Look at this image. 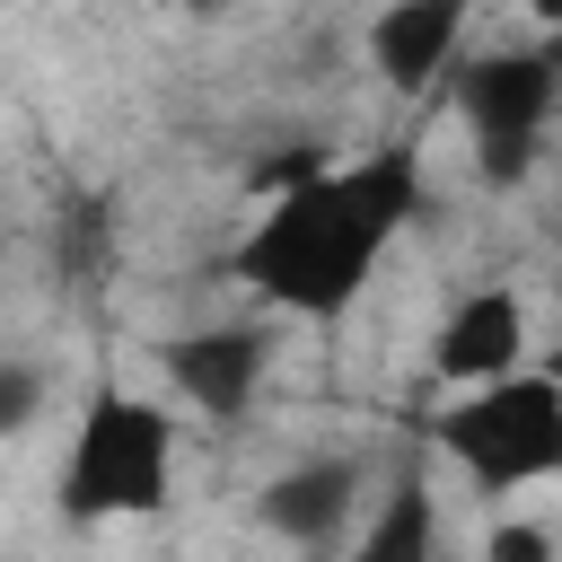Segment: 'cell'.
I'll return each mask as SVG.
<instances>
[{
  "label": "cell",
  "mask_w": 562,
  "mask_h": 562,
  "mask_svg": "<svg viewBox=\"0 0 562 562\" xmlns=\"http://www.w3.org/2000/svg\"><path fill=\"white\" fill-rule=\"evenodd\" d=\"M413 211H422V158L404 140H386L351 167H316V176L281 184L263 202V220L246 228L237 272L290 316H342Z\"/></svg>",
  "instance_id": "cell-1"
},
{
  "label": "cell",
  "mask_w": 562,
  "mask_h": 562,
  "mask_svg": "<svg viewBox=\"0 0 562 562\" xmlns=\"http://www.w3.org/2000/svg\"><path fill=\"white\" fill-rule=\"evenodd\" d=\"M430 360H439V378H457V386H492V378H509V369L527 360V299H518L509 281L465 290V299L439 316Z\"/></svg>",
  "instance_id": "cell-6"
},
{
  "label": "cell",
  "mask_w": 562,
  "mask_h": 562,
  "mask_svg": "<svg viewBox=\"0 0 562 562\" xmlns=\"http://www.w3.org/2000/svg\"><path fill=\"white\" fill-rule=\"evenodd\" d=\"M465 18H474V0H386V9L369 18V70H378L395 97H422L430 79L457 70Z\"/></svg>",
  "instance_id": "cell-5"
},
{
  "label": "cell",
  "mask_w": 562,
  "mask_h": 562,
  "mask_svg": "<svg viewBox=\"0 0 562 562\" xmlns=\"http://www.w3.org/2000/svg\"><path fill=\"white\" fill-rule=\"evenodd\" d=\"M263 360H272L263 325H202V334H176V342H167L176 395H184L193 413H211V422H237V413L255 404Z\"/></svg>",
  "instance_id": "cell-7"
},
{
  "label": "cell",
  "mask_w": 562,
  "mask_h": 562,
  "mask_svg": "<svg viewBox=\"0 0 562 562\" xmlns=\"http://www.w3.org/2000/svg\"><path fill=\"white\" fill-rule=\"evenodd\" d=\"M439 448L465 465L474 492H518L562 474V378L553 369H509L474 386L465 404L439 413Z\"/></svg>",
  "instance_id": "cell-3"
},
{
  "label": "cell",
  "mask_w": 562,
  "mask_h": 562,
  "mask_svg": "<svg viewBox=\"0 0 562 562\" xmlns=\"http://www.w3.org/2000/svg\"><path fill=\"white\" fill-rule=\"evenodd\" d=\"M351 562H439V501L422 474H395L351 544Z\"/></svg>",
  "instance_id": "cell-9"
},
{
  "label": "cell",
  "mask_w": 562,
  "mask_h": 562,
  "mask_svg": "<svg viewBox=\"0 0 562 562\" xmlns=\"http://www.w3.org/2000/svg\"><path fill=\"white\" fill-rule=\"evenodd\" d=\"M184 9H220V0H184Z\"/></svg>",
  "instance_id": "cell-13"
},
{
  "label": "cell",
  "mask_w": 562,
  "mask_h": 562,
  "mask_svg": "<svg viewBox=\"0 0 562 562\" xmlns=\"http://www.w3.org/2000/svg\"><path fill=\"white\" fill-rule=\"evenodd\" d=\"M527 9H536V26H553V35H562V0H527Z\"/></svg>",
  "instance_id": "cell-12"
},
{
  "label": "cell",
  "mask_w": 562,
  "mask_h": 562,
  "mask_svg": "<svg viewBox=\"0 0 562 562\" xmlns=\"http://www.w3.org/2000/svg\"><path fill=\"white\" fill-rule=\"evenodd\" d=\"M483 562H553V544H544V527H492Z\"/></svg>",
  "instance_id": "cell-11"
},
{
  "label": "cell",
  "mask_w": 562,
  "mask_h": 562,
  "mask_svg": "<svg viewBox=\"0 0 562 562\" xmlns=\"http://www.w3.org/2000/svg\"><path fill=\"white\" fill-rule=\"evenodd\" d=\"M35 413H44V369L35 360H0V439L35 430Z\"/></svg>",
  "instance_id": "cell-10"
},
{
  "label": "cell",
  "mask_w": 562,
  "mask_h": 562,
  "mask_svg": "<svg viewBox=\"0 0 562 562\" xmlns=\"http://www.w3.org/2000/svg\"><path fill=\"white\" fill-rule=\"evenodd\" d=\"M351 501H360V465L351 457H307V465H281L255 501V518L281 536V544H334L351 527Z\"/></svg>",
  "instance_id": "cell-8"
},
{
  "label": "cell",
  "mask_w": 562,
  "mask_h": 562,
  "mask_svg": "<svg viewBox=\"0 0 562 562\" xmlns=\"http://www.w3.org/2000/svg\"><path fill=\"white\" fill-rule=\"evenodd\" d=\"M562 105V35L536 53H483L457 70V114L474 132V158L492 184H518L536 167V140Z\"/></svg>",
  "instance_id": "cell-4"
},
{
  "label": "cell",
  "mask_w": 562,
  "mask_h": 562,
  "mask_svg": "<svg viewBox=\"0 0 562 562\" xmlns=\"http://www.w3.org/2000/svg\"><path fill=\"white\" fill-rule=\"evenodd\" d=\"M167 483H176L167 413L123 386H97L70 430V457H61V509L70 518H149V509H167Z\"/></svg>",
  "instance_id": "cell-2"
}]
</instances>
